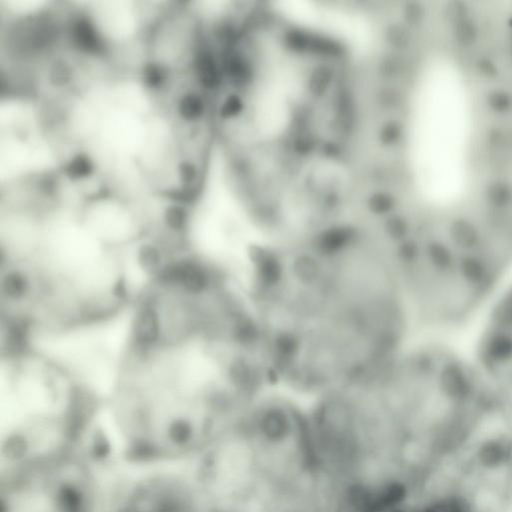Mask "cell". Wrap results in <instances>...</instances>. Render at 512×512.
I'll list each match as a JSON object with an SVG mask.
<instances>
[{
    "label": "cell",
    "instance_id": "6da1fadb",
    "mask_svg": "<svg viewBox=\"0 0 512 512\" xmlns=\"http://www.w3.org/2000/svg\"><path fill=\"white\" fill-rule=\"evenodd\" d=\"M410 81L407 226L444 253L512 231V59L506 48L447 27L419 46Z\"/></svg>",
    "mask_w": 512,
    "mask_h": 512
},
{
    "label": "cell",
    "instance_id": "7a4b0ae2",
    "mask_svg": "<svg viewBox=\"0 0 512 512\" xmlns=\"http://www.w3.org/2000/svg\"><path fill=\"white\" fill-rule=\"evenodd\" d=\"M271 380L313 400L403 345L409 310L382 233L331 228L268 250L251 285Z\"/></svg>",
    "mask_w": 512,
    "mask_h": 512
},
{
    "label": "cell",
    "instance_id": "3957f363",
    "mask_svg": "<svg viewBox=\"0 0 512 512\" xmlns=\"http://www.w3.org/2000/svg\"><path fill=\"white\" fill-rule=\"evenodd\" d=\"M308 411L329 497L347 512H388L413 498L448 446L442 398L396 357Z\"/></svg>",
    "mask_w": 512,
    "mask_h": 512
},
{
    "label": "cell",
    "instance_id": "277c9868",
    "mask_svg": "<svg viewBox=\"0 0 512 512\" xmlns=\"http://www.w3.org/2000/svg\"><path fill=\"white\" fill-rule=\"evenodd\" d=\"M196 512H316L326 482L308 407L264 392L188 462Z\"/></svg>",
    "mask_w": 512,
    "mask_h": 512
},
{
    "label": "cell",
    "instance_id": "5b68a950",
    "mask_svg": "<svg viewBox=\"0 0 512 512\" xmlns=\"http://www.w3.org/2000/svg\"><path fill=\"white\" fill-rule=\"evenodd\" d=\"M15 336L54 364L87 399L104 403L119 390L136 350L138 301L64 323L22 327Z\"/></svg>",
    "mask_w": 512,
    "mask_h": 512
},
{
    "label": "cell",
    "instance_id": "8992f818",
    "mask_svg": "<svg viewBox=\"0 0 512 512\" xmlns=\"http://www.w3.org/2000/svg\"><path fill=\"white\" fill-rule=\"evenodd\" d=\"M105 464L89 443L1 454L0 512H107Z\"/></svg>",
    "mask_w": 512,
    "mask_h": 512
},
{
    "label": "cell",
    "instance_id": "52a82bcc",
    "mask_svg": "<svg viewBox=\"0 0 512 512\" xmlns=\"http://www.w3.org/2000/svg\"><path fill=\"white\" fill-rule=\"evenodd\" d=\"M108 512H196L186 482L174 473H154L124 490Z\"/></svg>",
    "mask_w": 512,
    "mask_h": 512
},
{
    "label": "cell",
    "instance_id": "ba28073f",
    "mask_svg": "<svg viewBox=\"0 0 512 512\" xmlns=\"http://www.w3.org/2000/svg\"><path fill=\"white\" fill-rule=\"evenodd\" d=\"M487 334V370L500 382L505 402L512 405V294L498 310Z\"/></svg>",
    "mask_w": 512,
    "mask_h": 512
},
{
    "label": "cell",
    "instance_id": "9c48e42d",
    "mask_svg": "<svg viewBox=\"0 0 512 512\" xmlns=\"http://www.w3.org/2000/svg\"><path fill=\"white\" fill-rule=\"evenodd\" d=\"M186 125H187V122H186ZM186 128H187V133H188V138H189V133H190V132H189L188 126H186ZM189 145H190V156H191V164H190V165H193V164H194V160H193V150H192V145H191V138H190V140H189ZM191 170H193V169L190 167V168H189V171H191ZM191 172H192V171H191ZM189 181H190V177L188 176V177H187V180H186V183H185V185H184L183 189H182L180 192H178V193H176V194H174V195H171V196H158V197H162V198H172V197H175V196L180 195V194H181L182 192H184V190L186 189V187H187V185H188Z\"/></svg>",
    "mask_w": 512,
    "mask_h": 512
},
{
    "label": "cell",
    "instance_id": "30bf717a",
    "mask_svg": "<svg viewBox=\"0 0 512 512\" xmlns=\"http://www.w3.org/2000/svg\"><path fill=\"white\" fill-rule=\"evenodd\" d=\"M508 29L510 45L512 50V2L508 3Z\"/></svg>",
    "mask_w": 512,
    "mask_h": 512
},
{
    "label": "cell",
    "instance_id": "8fae6325",
    "mask_svg": "<svg viewBox=\"0 0 512 512\" xmlns=\"http://www.w3.org/2000/svg\"><path fill=\"white\" fill-rule=\"evenodd\" d=\"M316 512H344V511H342L341 509H339L331 504H326L323 507H321L320 509H318Z\"/></svg>",
    "mask_w": 512,
    "mask_h": 512
}]
</instances>
